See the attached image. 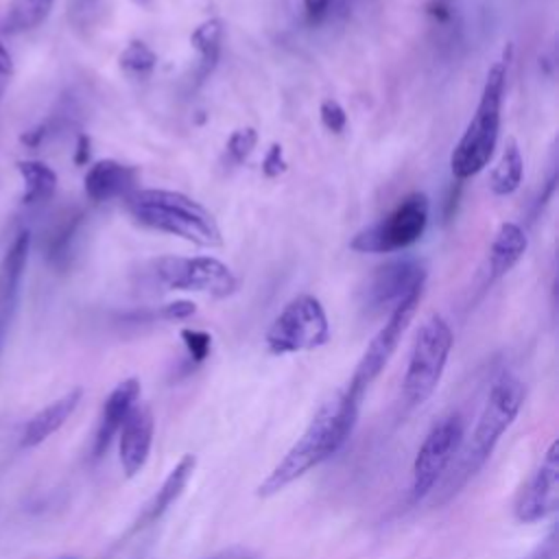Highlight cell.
Wrapping results in <instances>:
<instances>
[{
    "label": "cell",
    "mask_w": 559,
    "mask_h": 559,
    "mask_svg": "<svg viewBox=\"0 0 559 559\" xmlns=\"http://www.w3.org/2000/svg\"><path fill=\"white\" fill-rule=\"evenodd\" d=\"M358 406L360 402L352 397L347 389H338L323 400L301 437H297L288 452L275 463V467L258 485L255 493L260 498H271L336 454L354 430Z\"/></svg>",
    "instance_id": "obj_1"
},
{
    "label": "cell",
    "mask_w": 559,
    "mask_h": 559,
    "mask_svg": "<svg viewBox=\"0 0 559 559\" xmlns=\"http://www.w3.org/2000/svg\"><path fill=\"white\" fill-rule=\"evenodd\" d=\"M524 404V384L511 373H502L493 380L485 406L476 419L469 441L461 445L452 469L443 480L441 500L452 498L493 454L500 437L511 428Z\"/></svg>",
    "instance_id": "obj_2"
},
{
    "label": "cell",
    "mask_w": 559,
    "mask_h": 559,
    "mask_svg": "<svg viewBox=\"0 0 559 559\" xmlns=\"http://www.w3.org/2000/svg\"><path fill=\"white\" fill-rule=\"evenodd\" d=\"M129 216L148 229L179 236L199 247H221L223 236L214 214L183 192L162 188H135L124 199Z\"/></svg>",
    "instance_id": "obj_3"
},
{
    "label": "cell",
    "mask_w": 559,
    "mask_h": 559,
    "mask_svg": "<svg viewBox=\"0 0 559 559\" xmlns=\"http://www.w3.org/2000/svg\"><path fill=\"white\" fill-rule=\"evenodd\" d=\"M509 59H511V46H507L502 57L487 70L476 111L450 155V170L456 181L469 179L476 173H480L489 164L496 151L498 135H500V111H502Z\"/></svg>",
    "instance_id": "obj_4"
},
{
    "label": "cell",
    "mask_w": 559,
    "mask_h": 559,
    "mask_svg": "<svg viewBox=\"0 0 559 559\" xmlns=\"http://www.w3.org/2000/svg\"><path fill=\"white\" fill-rule=\"evenodd\" d=\"M452 330L441 314H430L417 330L404 380L402 395L408 408H417L435 393L441 382V376L448 365V356L452 349Z\"/></svg>",
    "instance_id": "obj_5"
},
{
    "label": "cell",
    "mask_w": 559,
    "mask_h": 559,
    "mask_svg": "<svg viewBox=\"0 0 559 559\" xmlns=\"http://www.w3.org/2000/svg\"><path fill=\"white\" fill-rule=\"evenodd\" d=\"M430 203L424 192L404 197L384 218L362 227L349 240V249L358 253H391L415 245L428 225Z\"/></svg>",
    "instance_id": "obj_6"
},
{
    "label": "cell",
    "mask_w": 559,
    "mask_h": 559,
    "mask_svg": "<svg viewBox=\"0 0 559 559\" xmlns=\"http://www.w3.org/2000/svg\"><path fill=\"white\" fill-rule=\"evenodd\" d=\"M330 341V323L321 301L314 295L293 297L266 330L264 343L271 354L284 356L308 352Z\"/></svg>",
    "instance_id": "obj_7"
},
{
    "label": "cell",
    "mask_w": 559,
    "mask_h": 559,
    "mask_svg": "<svg viewBox=\"0 0 559 559\" xmlns=\"http://www.w3.org/2000/svg\"><path fill=\"white\" fill-rule=\"evenodd\" d=\"M463 421L459 413L443 415L426 432L411 469V500H424L450 469L463 445Z\"/></svg>",
    "instance_id": "obj_8"
},
{
    "label": "cell",
    "mask_w": 559,
    "mask_h": 559,
    "mask_svg": "<svg viewBox=\"0 0 559 559\" xmlns=\"http://www.w3.org/2000/svg\"><path fill=\"white\" fill-rule=\"evenodd\" d=\"M153 275L168 290H197L216 299L229 297L238 288L231 269L212 255H162L153 262Z\"/></svg>",
    "instance_id": "obj_9"
},
{
    "label": "cell",
    "mask_w": 559,
    "mask_h": 559,
    "mask_svg": "<svg viewBox=\"0 0 559 559\" xmlns=\"http://www.w3.org/2000/svg\"><path fill=\"white\" fill-rule=\"evenodd\" d=\"M421 301V290L408 295L406 299H402L386 317L384 325L376 332V336L369 341L365 354L360 356L349 382H347V393L352 397H356L358 402L362 400L365 391L369 389V384L382 373V369L389 365L391 356L395 354L408 323L413 321L417 306Z\"/></svg>",
    "instance_id": "obj_10"
},
{
    "label": "cell",
    "mask_w": 559,
    "mask_h": 559,
    "mask_svg": "<svg viewBox=\"0 0 559 559\" xmlns=\"http://www.w3.org/2000/svg\"><path fill=\"white\" fill-rule=\"evenodd\" d=\"M426 266L417 258H395L373 271L365 286V306L371 312L393 310L408 295L424 290Z\"/></svg>",
    "instance_id": "obj_11"
},
{
    "label": "cell",
    "mask_w": 559,
    "mask_h": 559,
    "mask_svg": "<svg viewBox=\"0 0 559 559\" xmlns=\"http://www.w3.org/2000/svg\"><path fill=\"white\" fill-rule=\"evenodd\" d=\"M559 507V441H552L544 452L531 478L522 485L513 515L522 524L539 522L552 515Z\"/></svg>",
    "instance_id": "obj_12"
},
{
    "label": "cell",
    "mask_w": 559,
    "mask_h": 559,
    "mask_svg": "<svg viewBox=\"0 0 559 559\" xmlns=\"http://www.w3.org/2000/svg\"><path fill=\"white\" fill-rule=\"evenodd\" d=\"M153 411L148 404L138 402L118 432V456L127 478H133L144 469L153 448Z\"/></svg>",
    "instance_id": "obj_13"
},
{
    "label": "cell",
    "mask_w": 559,
    "mask_h": 559,
    "mask_svg": "<svg viewBox=\"0 0 559 559\" xmlns=\"http://www.w3.org/2000/svg\"><path fill=\"white\" fill-rule=\"evenodd\" d=\"M140 391H142V386H140L138 378H124L109 391V395L103 402L98 424L94 430V439H92V456L94 459H100L109 450V445L118 437L124 419L129 417L133 406L140 402Z\"/></svg>",
    "instance_id": "obj_14"
},
{
    "label": "cell",
    "mask_w": 559,
    "mask_h": 559,
    "mask_svg": "<svg viewBox=\"0 0 559 559\" xmlns=\"http://www.w3.org/2000/svg\"><path fill=\"white\" fill-rule=\"evenodd\" d=\"M135 183H138V168L116 159L94 162L83 177L85 194L94 203L124 199L129 192L135 190Z\"/></svg>",
    "instance_id": "obj_15"
},
{
    "label": "cell",
    "mask_w": 559,
    "mask_h": 559,
    "mask_svg": "<svg viewBox=\"0 0 559 559\" xmlns=\"http://www.w3.org/2000/svg\"><path fill=\"white\" fill-rule=\"evenodd\" d=\"M81 397H83V389L74 386L68 393H63L61 397H57L50 404H46L44 408H39L24 424L22 435H20V445L22 448H35V445L44 443L48 437H52L70 419V415L76 411Z\"/></svg>",
    "instance_id": "obj_16"
},
{
    "label": "cell",
    "mask_w": 559,
    "mask_h": 559,
    "mask_svg": "<svg viewBox=\"0 0 559 559\" xmlns=\"http://www.w3.org/2000/svg\"><path fill=\"white\" fill-rule=\"evenodd\" d=\"M194 469H197V456L190 454V452L183 454V456L175 463V467L168 472V476L164 478V483L159 485V489L153 493V498L146 502V507L142 509V513H140V518H138L133 531L144 528V526L157 522V520L179 500V496H181L183 489L188 487V483H190Z\"/></svg>",
    "instance_id": "obj_17"
},
{
    "label": "cell",
    "mask_w": 559,
    "mask_h": 559,
    "mask_svg": "<svg viewBox=\"0 0 559 559\" xmlns=\"http://www.w3.org/2000/svg\"><path fill=\"white\" fill-rule=\"evenodd\" d=\"M31 234L20 231L0 262V317L11 319L20 299V288L28 262Z\"/></svg>",
    "instance_id": "obj_18"
},
{
    "label": "cell",
    "mask_w": 559,
    "mask_h": 559,
    "mask_svg": "<svg viewBox=\"0 0 559 559\" xmlns=\"http://www.w3.org/2000/svg\"><path fill=\"white\" fill-rule=\"evenodd\" d=\"M81 225H83V212L81 210H72L68 214H61L50 225V229L46 231L44 255H46V262L52 269L66 271L72 264L74 245H76V236L81 231Z\"/></svg>",
    "instance_id": "obj_19"
},
{
    "label": "cell",
    "mask_w": 559,
    "mask_h": 559,
    "mask_svg": "<svg viewBox=\"0 0 559 559\" xmlns=\"http://www.w3.org/2000/svg\"><path fill=\"white\" fill-rule=\"evenodd\" d=\"M528 240L520 225L502 223L489 245V277L498 280L507 275L526 253Z\"/></svg>",
    "instance_id": "obj_20"
},
{
    "label": "cell",
    "mask_w": 559,
    "mask_h": 559,
    "mask_svg": "<svg viewBox=\"0 0 559 559\" xmlns=\"http://www.w3.org/2000/svg\"><path fill=\"white\" fill-rule=\"evenodd\" d=\"M223 35H225V26H223V20L218 17H210L192 31L190 44L199 52V66L194 72L197 83H203L214 72L221 57Z\"/></svg>",
    "instance_id": "obj_21"
},
{
    "label": "cell",
    "mask_w": 559,
    "mask_h": 559,
    "mask_svg": "<svg viewBox=\"0 0 559 559\" xmlns=\"http://www.w3.org/2000/svg\"><path fill=\"white\" fill-rule=\"evenodd\" d=\"M17 173L24 183V192H22L24 205H41L55 197L57 173L48 164L39 159H20Z\"/></svg>",
    "instance_id": "obj_22"
},
{
    "label": "cell",
    "mask_w": 559,
    "mask_h": 559,
    "mask_svg": "<svg viewBox=\"0 0 559 559\" xmlns=\"http://www.w3.org/2000/svg\"><path fill=\"white\" fill-rule=\"evenodd\" d=\"M522 175H524L522 151H520L518 142L513 138H509L504 142V148H502V155H500L498 164L493 166V170L489 175L491 192L498 194V197L513 194L522 183Z\"/></svg>",
    "instance_id": "obj_23"
},
{
    "label": "cell",
    "mask_w": 559,
    "mask_h": 559,
    "mask_svg": "<svg viewBox=\"0 0 559 559\" xmlns=\"http://www.w3.org/2000/svg\"><path fill=\"white\" fill-rule=\"evenodd\" d=\"M52 7L55 0H11L2 20V31L9 35L33 31L48 20Z\"/></svg>",
    "instance_id": "obj_24"
},
{
    "label": "cell",
    "mask_w": 559,
    "mask_h": 559,
    "mask_svg": "<svg viewBox=\"0 0 559 559\" xmlns=\"http://www.w3.org/2000/svg\"><path fill=\"white\" fill-rule=\"evenodd\" d=\"M120 68L129 74V76H138L144 79L148 76L155 66H157V55L142 41V39H133L124 46V50L118 57Z\"/></svg>",
    "instance_id": "obj_25"
},
{
    "label": "cell",
    "mask_w": 559,
    "mask_h": 559,
    "mask_svg": "<svg viewBox=\"0 0 559 559\" xmlns=\"http://www.w3.org/2000/svg\"><path fill=\"white\" fill-rule=\"evenodd\" d=\"M255 144H258L255 129L253 127H242V129L231 131V135L227 138L225 151H227V155L234 164H242L253 153Z\"/></svg>",
    "instance_id": "obj_26"
},
{
    "label": "cell",
    "mask_w": 559,
    "mask_h": 559,
    "mask_svg": "<svg viewBox=\"0 0 559 559\" xmlns=\"http://www.w3.org/2000/svg\"><path fill=\"white\" fill-rule=\"evenodd\" d=\"M181 341L188 349V356L194 362H203L210 352H212V336L205 330H194V328H183L181 330Z\"/></svg>",
    "instance_id": "obj_27"
},
{
    "label": "cell",
    "mask_w": 559,
    "mask_h": 559,
    "mask_svg": "<svg viewBox=\"0 0 559 559\" xmlns=\"http://www.w3.org/2000/svg\"><path fill=\"white\" fill-rule=\"evenodd\" d=\"M319 114H321L323 127L332 133H341L347 124V114H345L343 105L334 98H323V103L319 107Z\"/></svg>",
    "instance_id": "obj_28"
},
{
    "label": "cell",
    "mask_w": 559,
    "mask_h": 559,
    "mask_svg": "<svg viewBox=\"0 0 559 559\" xmlns=\"http://www.w3.org/2000/svg\"><path fill=\"white\" fill-rule=\"evenodd\" d=\"M286 157H284V148H282V144H277V142H273L271 146H269V151H266V155H264V159H262V173H264V177H269V179H275V177H280L282 173H286Z\"/></svg>",
    "instance_id": "obj_29"
},
{
    "label": "cell",
    "mask_w": 559,
    "mask_h": 559,
    "mask_svg": "<svg viewBox=\"0 0 559 559\" xmlns=\"http://www.w3.org/2000/svg\"><path fill=\"white\" fill-rule=\"evenodd\" d=\"M197 312V306L188 299H177V301H170L166 306H162L155 317L159 319H168V321H181V319H188Z\"/></svg>",
    "instance_id": "obj_30"
},
{
    "label": "cell",
    "mask_w": 559,
    "mask_h": 559,
    "mask_svg": "<svg viewBox=\"0 0 559 559\" xmlns=\"http://www.w3.org/2000/svg\"><path fill=\"white\" fill-rule=\"evenodd\" d=\"M301 4H304L306 20L310 24H319V22H323L332 13L334 0H301Z\"/></svg>",
    "instance_id": "obj_31"
},
{
    "label": "cell",
    "mask_w": 559,
    "mask_h": 559,
    "mask_svg": "<svg viewBox=\"0 0 559 559\" xmlns=\"http://www.w3.org/2000/svg\"><path fill=\"white\" fill-rule=\"evenodd\" d=\"M90 157H92V140H90L87 133H79L72 159H74L76 166H85L90 162Z\"/></svg>",
    "instance_id": "obj_32"
},
{
    "label": "cell",
    "mask_w": 559,
    "mask_h": 559,
    "mask_svg": "<svg viewBox=\"0 0 559 559\" xmlns=\"http://www.w3.org/2000/svg\"><path fill=\"white\" fill-rule=\"evenodd\" d=\"M459 197H461V181H452L450 190H448V197H445V210H443V218L450 221L456 212V203H459Z\"/></svg>",
    "instance_id": "obj_33"
},
{
    "label": "cell",
    "mask_w": 559,
    "mask_h": 559,
    "mask_svg": "<svg viewBox=\"0 0 559 559\" xmlns=\"http://www.w3.org/2000/svg\"><path fill=\"white\" fill-rule=\"evenodd\" d=\"M428 13H430L437 22H448V20H450V9H448V4H443L441 0H432V2L428 4Z\"/></svg>",
    "instance_id": "obj_34"
},
{
    "label": "cell",
    "mask_w": 559,
    "mask_h": 559,
    "mask_svg": "<svg viewBox=\"0 0 559 559\" xmlns=\"http://www.w3.org/2000/svg\"><path fill=\"white\" fill-rule=\"evenodd\" d=\"M13 74V61H11V55L9 50L4 48V44L0 41V79H7Z\"/></svg>",
    "instance_id": "obj_35"
},
{
    "label": "cell",
    "mask_w": 559,
    "mask_h": 559,
    "mask_svg": "<svg viewBox=\"0 0 559 559\" xmlns=\"http://www.w3.org/2000/svg\"><path fill=\"white\" fill-rule=\"evenodd\" d=\"M212 559H258V557L251 550H245V548H229V550H223L221 555H216Z\"/></svg>",
    "instance_id": "obj_36"
},
{
    "label": "cell",
    "mask_w": 559,
    "mask_h": 559,
    "mask_svg": "<svg viewBox=\"0 0 559 559\" xmlns=\"http://www.w3.org/2000/svg\"><path fill=\"white\" fill-rule=\"evenodd\" d=\"M9 321H11V319H4V317H0V352H2V345H4V336H7V330H9Z\"/></svg>",
    "instance_id": "obj_37"
},
{
    "label": "cell",
    "mask_w": 559,
    "mask_h": 559,
    "mask_svg": "<svg viewBox=\"0 0 559 559\" xmlns=\"http://www.w3.org/2000/svg\"><path fill=\"white\" fill-rule=\"evenodd\" d=\"M131 2L140 9H153L155 7V0H131Z\"/></svg>",
    "instance_id": "obj_38"
},
{
    "label": "cell",
    "mask_w": 559,
    "mask_h": 559,
    "mask_svg": "<svg viewBox=\"0 0 559 559\" xmlns=\"http://www.w3.org/2000/svg\"><path fill=\"white\" fill-rule=\"evenodd\" d=\"M4 85H7V79H0V96H2V92H4Z\"/></svg>",
    "instance_id": "obj_39"
},
{
    "label": "cell",
    "mask_w": 559,
    "mask_h": 559,
    "mask_svg": "<svg viewBox=\"0 0 559 559\" xmlns=\"http://www.w3.org/2000/svg\"><path fill=\"white\" fill-rule=\"evenodd\" d=\"M57 559H76V557H68V555H66V557H57Z\"/></svg>",
    "instance_id": "obj_40"
},
{
    "label": "cell",
    "mask_w": 559,
    "mask_h": 559,
    "mask_svg": "<svg viewBox=\"0 0 559 559\" xmlns=\"http://www.w3.org/2000/svg\"><path fill=\"white\" fill-rule=\"evenodd\" d=\"M87 2H92V0H87Z\"/></svg>",
    "instance_id": "obj_41"
}]
</instances>
